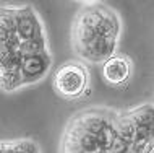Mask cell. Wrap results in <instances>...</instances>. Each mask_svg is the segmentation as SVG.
Wrapping results in <instances>:
<instances>
[{"instance_id":"obj_1","label":"cell","mask_w":154,"mask_h":153,"mask_svg":"<svg viewBox=\"0 0 154 153\" xmlns=\"http://www.w3.org/2000/svg\"><path fill=\"white\" fill-rule=\"evenodd\" d=\"M49 49L45 26L29 3L0 5V88L13 93L21 88L20 65L28 54Z\"/></svg>"},{"instance_id":"obj_2","label":"cell","mask_w":154,"mask_h":153,"mask_svg":"<svg viewBox=\"0 0 154 153\" xmlns=\"http://www.w3.org/2000/svg\"><path fill=\"white\" fill-rule=\"evenodd\" d=\"M122 38V18L106 3L83 5L72 23V47L78 59L93 65L104 64L117 52Z\"/></svg>"},{"instance_id":"obj_3","label":"cell","mask_w":154,"mask_h":153,"mask_svg":"<svg viewBox=\"0 0 154 153\" xmlns=\"http://www.w3.org/2000/svg\"><path fill=\"white\" fill-rule=\"evenodd\" d=\"M117 111L89 107L75 114L66 124L60 142V153H112L117 140Z\"/></svg>"},{"instance_id":"obj_4","label":"cell","mask_w":154,"mask_h":153,"mask_svg":"<svg viewBox=\"0 0 154 153\" xmlns=\"http://www.w3.org/2000/svg\"><path fill=\"white\" fill-rule=\"evenodd\" d=\"M91 75L81 62H66L55 70L52 86L62 100L76 101L89 91Z\"/></svg>"},{"instance_id":"obj_5","label":"cell","mask_w":154,"mask_h":153,"mask_svg":"<svg viewBox=\"0 0 154 153\" xmlns=\"http://www.w3.org/2000/svg\"><path fill=\"white\" fill-rule=\"evenodd\" d=\"M135 124V140L130 153H154V103H144L128 111Z\"/></svg>"},{"instance_id":"obj_6","label":"cell","mask_w":154,"mask_h":153,"mask_svg":"<svg viewBox=\"0 0 154 153\" xmlns=\"http://www.w3.org/2000/svg\"><path fill=\"white\" fill-rule=\"evenodd\" d=\"M52 67V54L49 49L36 51L28 54L21 60L20 65V83L23 86H31L39 83L47 77L49 70Z\"/></svg>"},{"instance_id":"obj_7","label":"cell","mask_w":154,"mask_h":153,"mask_svg":"<svg viewBox=\"0 0 154 153\" xmlns=\"http://www.w3.org/2000/svg\"><path fill=\"white\" fill-rule=\"evenodd\" d=\"M101 73L107 85L114 86V88H120L130 81L133 73V62L128 56L115 52L102 64Z\"/></svg>"},{"instance_id":"obj_8","label":"cell","mask_w":154,"mask_h":153,"mask_svg":"<svg viewBox=\"0 0 154 153\" xmlns=\"http://www.w3.org/2000/svg\"><path fill=\"white\" fill-rule=\"evenodd\" d=\"M76 3H81V5H88V3H94V2H99V0H75Z\"/></svg>"},{"instance_id":"obj_9","label":"cell","mask_w":154,"mask_h":153,"mask_svg":"<svg viewBox=\"0 0 154 153\" xmlns=\"http://www.w3.org/2000/svg\"><path fill=\"white\" fill-rule=\"evenodd\" d=\"M104 153H109V151H104Z\"/></svg>"}]
</instances>
